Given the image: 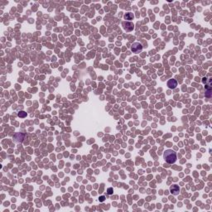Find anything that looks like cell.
Listing matches in <instances>:
<instances>
[{
	"label": "cell",
	"instance_id": "cell-1",
	"mask_svg": "<svg viewBox=\"0 0 212 212\" xmlns=\"http://www.w3.org/2000/svg\"><path fill=\"white\" fill-rule=\"evenodd\" d=\"M164 159L169 164H173L176 161V153L174 151L168 149L164 153Z\"/></svg>",
	"mask_w": 212,
	"mask_h": 212
},
{
	"label": "cell",
	"instance_id": "cell-2",
	"mask_svg": "<svg viewBox=\"0 0 212 212\" xmlns=\"http://www.w3.org/2000/svg\"><path fill=\"white\" fill-rule=\"evenodd\" d=\"M122 26H123V29H124L126 31H131L132 30H134V23H131V22H128V21L123 22Z\"/></svg>",
	"mask_w": 212,
	"mask_h": 212
},
{
	"label": "cell",
	"instance_id": "cell-3",
	"mask_svg": "<svg viewBox=\"0 0 212 212\" xmlns=\"http://www.w3.org/2000/svg\"><path fill=\"white\" fill-rule=\"evenodd\" d=\"M131 50L134 53H139L142 52V50H143V46H142L139 42H135L132 45Z\"/></svg>",
	"mask_w": 212,
	"mask_h": 212
},
{
	"label": "cell",
	"instance_id": "cell-4",
	"mask_svg": "<svg viewBox=\"0 0 212 212\" xmlns=\"http://www.w3.org/2000/svg\"><path fill=\"white\" fill-rule=\"evenodd\" d=\"M170 191H171V193H172V194L174 195H178L179 192H180V187H179V186L176 185V184L171 186V187H170Z\"/></svg>",
	"mask_w": 212,
	"mask_h": 212
},
{
	"label": "cell",
	"instance_id": "cell-5",
	"mask_svg": "<svg viewBox=\"0 0 212 212\" xmlns=\"http://www.w3.org/2000/svg\"><path fill=\"white\" fill-rule=\"evenodd\" d=\"M167 86H168L170 89H175V88L177 86V81L174 79H171V80H168L167 82Z\"/></svg>",
	"mask_w": 212,
	"mask_h": 212
},
{
	"label": "cell",
	"instance_id": "cell-6",
	"mask_svg": "<svg viewBox=\"0 0 212 212\" xmlns=\"http://www.w3.org/2000/svg\"><path fill=\"white\" fill-rule=\"evenodd\" d=\"M134 18V16L132 12H128V13H126L124 16V18L126 20H133Z\"/></svg>",
	"mask_w": 212,
	"mask_h": 212
},
{
	"label": "cell",
	"instance_id": "cell-7",
	"mask_svg": "<svg viewBox=\"0 0 212 212\" xmlns=\"http://www.w3.org/2000/svg\"><path fill=\"white\" fill-rule=\"evenodd\" d=\"M27 115V113H25L24 111H21L18 113V116L21 117V118H24V117H26Z\"/></svg>",
	"mask_w": 212,
	"mask_h": 212
},
{
	"label": "cell",
	"instance_id": "cell-8",
	"mask_svg": "<svg viewBox=\"0 0 212 212\" xmlns=\"http://www.w3.org/2000/svg\"><path fill=\"white\" fill-rule=\"evenodd\" d=\"M113 188H111V187H109V188H108V190H107V192H108V194L109 195H112L113 194Z\"/></svg>",
	"mask_w": 212,
	"mask_h": 212
},
{
	"label": "cell",
	"instance_id": "cell-9",
	"mask_svg": "<svg viewBox=\"0 0 212 212\" xmlns=\"http://www.w3.org/2000/svg\"><path fill=\"white\" fill-rule=\"evenodd\" d=\"M104 200H105V197H104V195H102V197H100V199H99V201H100V202L104 201Z\"/></svg>",
	"mask_w": 212,
	"mask_h": 212
}]
</instances>
